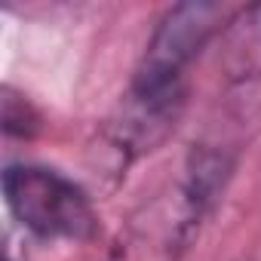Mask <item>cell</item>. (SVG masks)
<instances>
[{"instance_id": "2", "label": "cell", "mask_w": 261, "mask_h": 261, "mask_svg": "<svg viewBox=\"0 0 261 261\" xmlns=\"http://www.w3.org/2000/svg\"><path fill=\"white\" fill-rule=\"evenodd\" d=\"M4 194L10 212L37 237L89 240L95 233L89 197L53 169L10 166L4 172Z\"/></svg>"}, {"instance_id": "3", "label": "cell", "mask_w": 261, "mask_h": 261, "mask_svg": "<svg viewBox=\"0 0 261 261\" xmlns=\"http://www.w3.org/2000/svg\"><path fill=\"white\" fill-rule=\"evenodd\" d=\"M221 22V10L215 4H181L175 7L154 40L148 43L145 62L136 74V89H185L181 74L188 62L200 53V46L212 37Z\"/></svg>"}, {"instance_id": "1", "label": "cell", "mask_w": 261, "mask_h": 261, "mask_svg": "<svg viewBox=\"0 0 261 261\" xmlns=\"http://www.w3.org/2000/svg\"><path fill=\"white\" fill-rule=\"evenodd\" d=\"M218 163L197 160L185 185L163 194L157 203L145 206L139 218H133L126 240L117 246L120 261H172L178 249H185L194 224L203 215L209 194L215 191Z\"/></svg>"}, {"instance_id": "4", "label": "cell", "mask_w": 261, "mask_h": 261, "mask_svg": "<svg viewBox=\"0 0 261 261\" xmlns=\"http://www.w3.org/2000/svg\"><path fill=\"white\" fill-rule=\"evenodd\" d=\"M221 68L230 80L261 77V4L227 22L221 37Z\"/></svg>"}]
</instances>
